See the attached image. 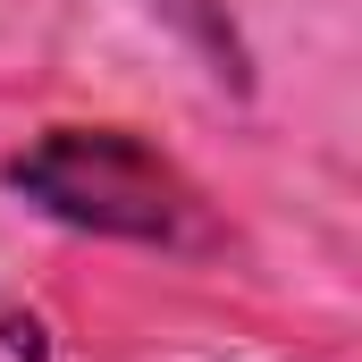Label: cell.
<instances>
[{"label":"cell","mask_w":362,"mask_h":362,"mask_svg":"<svg viewBox=\"0 0 362 362\" xmlns=\"http://www.w3.org/2000/svg\"><path fill=\"white\" fill-rule=\"evenodd\" d=\"M144 8L177 25L185 42H194V51L211 59V76H219V85H236V93L253 85V59H245V34H236V17H228V0H144Z\"/></svg>","instance_id":"cell-2"},{"label":"cell","mask_w":362,"mask_h":362,"mask_svg":"<svg viewBox=\"0 0 362 362\" xmlns=\"http://www.w3.org/2000/svg\"><path fill=\"white\" fill-rule=\"evenodd\" d=\"M8 194H25L42 219L76 236H118V245H160L185 253L211 236V202L160 144L135 127H42L8 152Z\"/></svg>","instance_id":"cell-1"},{"label":"cell","mask_w":362,"mask_h":362,"mask_svg":"<svg viewBox=\"0 0 362 362\" xmlns=\"http://www.w3.org/2000/svg\"><path fill=\"white\" fill-rule=\"evenodd\" d=\"M0 362H51L42 320H0Z\"/></svg>","instance_id":"cell-3"}]
</instances>
